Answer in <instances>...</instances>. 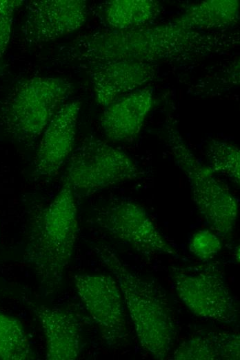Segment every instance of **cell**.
<instances>
[{
    "label": "cell",
    "instance_id": "obj_9",
    "mask_svg": "<svg viewBox=\"0 0 240 360\" xmlns=\"http://www.w3.org/2000/svg\"><path fill=\"white\" fill-rule=\"evenodd\" d=\"M76 292L111 348L127 344L129 330L120 287L112 276L83 273L74 276Z\"/></svg>",
    "mask_w": 240,
    "mask_h": 360
},
{
    "label": "cell",
    "instance_id": "obj_18",
    "mask_svg": "<svg viewBox=\"0 0 240 360\" xmlns=\"http://www.w3.org/2000/svg\"><path fill=\"white\" fill-rule=\"evenodd\" d=\"M37 358L22 323L0 309V360Z\"/></svg>",
    "mask_w": 240,
    "mask_h": 360
},
{
    "label": "cell",
    "instance_id": "obj_14",
    "mask_svg": "<svg viewBox=\"0 0 240 360\" xmlns=\"http://www.w3.org/2000/svg\"><path fill=\"white\" fill-rule=\"evenodd\" d=\"M154 98L150 88H141L121 96L105 107L100 125L106 137L114 143L135 140L151 111Z\"/></svg>",
    "mask_w": 240,
    "mask_h": 360
},
{
    "label": "cell",
    "instance_id": "obj_10",
    "mask_svg": "<svg viewBox=\"0 0 240 360\" xmlns=\"http://www.w3.org/2000/svg\"><path fill=\"white\" fill-rule=\"evenodd\" d=\"M88 4L83 0H37L26 7L21 32L30 45L56 40L86 22Z\"/></svg>",
    "mask_w": 240,
    "mask_h": 360
},
{
    "label": "cell",
    "instance_id": "obj_11",
    "mask_svg": "<svg viewBox=\"0 0 240 360\" xmlns=\"http://www.w3.org/2000/svg\"><path fill=\"white\" fill-rule=\"evenodd\" d=\"M81 102H66L44 129L33 163L36 179H51L66 163L74 150Z\"/></svg>",
    "mask_w": 240,
    "mask_h": 360
},
{
    "label": "cell",
    "instance_id": "obj_20",
    "mask_svg": "<svg viewBox=\"0 0 240 360\" xmlns=\"http://www.w3.org/2000/svg\"><path fill=\"white\" fill-rule=\"evenodd\" d=\"M220 237L212 230H199L191 237L188 251L196 258L203 262L213 259L221 250Z\"/></svg>",
    "mask_w": 240,
    "mask_h": 360
},
{
    "label": "cell",
    "instance_id": "obj_1",
    "mask_svg": "<svg viewBox=\"0 0 240 360\" xmlns=\"http://www.w3.org/2000/svg\"><path fill=\"white\" fill-rule=\"evenodd\" d=\"M239 44L237 32H202L173 21L124 29H103L77 37L61 53L68 62L91 64L188 61L220 54Z\"/></svg>",
    "mask_w": 240,
    "mask_h": 360
},
{
    "label": "cell",
    "instance_id": "obj_17",
    "mask_svg": "<svg viewBox=\"0 0 240 360\" xmlns=\"http://www.w3.org/2000/svg\"><path fill=\"white\" fill-rule=\"evenodd\" d=\"M161 4L154 0H112L97 8L100 20L110 29L124 30L150 24L161 14Z\"/></svg>",
    "mask_w": 240,
    "mask_h": 360
},
{
    "label": "cell",
    "instance_id": "obj_6",
    "mask_svg": "<svg viewBox=\"0 0 240 360\" xmlns=\"http://www.w3.org/2000/svg\"><path fill=\"white\" fill-rule=\"evenodd\" d=\"M66 164L63 178L70 183L76 198L144 176L126 152L94 136L86 137Z\"/></svg>",
    "mask_w": 240,
    "mask_h": 360
},
{
    "label": "cell",
    "instance_id": "obj_5",
    "mask_svg": "<svg viewBox=\"0 0 240 360\" xmlns=\"http://www.w3.org/2000/svg\"><path fill=\"white\" fill-rule=\"evenodd\" d=\"M165 127L168 147L188 179L199 213L212 231L224 239L229 238L237 220L239 199L196 157L172 116L167 118Z\"/></svg>",
    "mask_w": 240,
    "mask_h": 360
},
{
    "label": "cell",
    "instance_id": "obj_22",
    "mask_svg": "<svg viewBox=\"0 0 240 360\" xmlns=\"http://www.w3.org/2000/svg\"><path fill=\"white\" fill-rule=\"evenodd\" d=\"M233 258L234 259L235 262L239 264L240 260V256H239V246H237L234 251L233 254Z\"/></svg>",
    "mask_w": 240,
    "mask_h": 360
},
{
    "label": "cell",
    "instance_id": "obj_8",
    "mask_svg": "<svg viewBox=\"0 0 240 360\" xmlns=\"http://www.w3.org/2000/svg\"><path fill=\"white\" fill-rule=\"evenodd\" d=\"M94 220L100 228L147 258L157 255L179 256L146 210L132 200L110 201L96 210Z\"/></svg>",
    "mask_w": 240,
    "mask_h": 360
},
{
    "label": "cell",
    "instance_id": "obj_15",
    "mask_svg": "<svg viewBox=\"0 0 240 360\" xmlns=\"http://www.w3.org/2000/svg\"><path fill=\"white\" fill-rule=\"evenodd\" d=\"M239 19V1L208 0L188 6L172 21L194 30L217 32L232 27Z\"/></svg>",
    "mask_w": 240,
    "mask_h": 360
},
{
    "label": "cell",
    "instance_id": "obj_19",
    "mask_svg": "<svg viewBox=\"0 0 240 360\" xmlns=\"http://www.w3.org/2000/svg\"><path fill=\"white\" fill-rule=\"evenodd\" d=\"M209 169L221 174L237 186L240 183V151L239 147L226 141L212 139L206 145Z\"/></svg>",
    "mask_w": 240,
    "mask_h": 360
},
{
    "label": "cell",
    "instance_id": "obj_2",
    "mask_svg": "<svg viewBox=\"0 0 240 360\" xmlns=\"http://www.w3.org/2000/svg\"><path fill=\"white\" fill-rule=\"evenodd\" d=\"M78 233L77 198L70 183L63 178L60 189L48 204L32 207L23 255L46 297H51L60 288Z\"/></svg>",
    "mask_w": 240,
    "mask_h": 360
},
{
    "label": "cell",
    "instance_id": "obj_4",
    "mask_svg": "<svg viewBox=\"0 0 240 360\" xmlns=\"http://www.w3.org/2000/svg\"><path fill=\"white\" fill-rule=\"evenodd\" d=\"M74 89L71 82L61 78L21 80L0 104V126L12 140L33 146Z\"/></svg>",
    "mask_w": 240,
    "mask_h": 360
},
{
    "label": "cell",
    "instance_id": "obj_3",
    "mask_svg": "<svg viewBox=\"0 0 240 360\" xmlns=\"http://www.w3.org/2000/svg\"><path fill=\"white\" fill-rule=\"evenodd\" d=\"M95 253L120 287L141 348L155 359H167L177 328L163 290L131 271L108 246H97Z\"/></svg>",
    "mask_w": 240,
    "mask_h": 360
},
{
    "label": "cell",
    "instance_id": "obj_7",
    "mask_svg": "<svg viewBox=\"0 0 240 360\" xmlns=\"http://www.w3.org/2000/svg\"><path fill=\"white\" fill-rule=\"evenodd\" d=\"M171 267L170 275L181 301L195 316L226 325L238 322L235 299L219 264Z\"/></svg>",
    "mask_w": 240,
    "mask_h": 360
},
{
    "label": "cell",
    "instance_id": "obj_21",
    "mask_svg": "<svg viewBox=\"0 0 240 360\" xmlns=\"http://www.w3.org/2000/svg\"><path fill=\"white\" fill-rule=\"evenodd\" d=\"M23 3L20 0H0V59L9 44L14 12Z\"/></svg>",
    "mask_w": 240,
    "mask_h": 360
},
{
    "label": "cell",
    "instance_id": "obj_12",
    "mask_svg": "<svg viewBox=\"0 0 240 360\" xmlns=\"http://www.w3.org/2000/svg\"><path fill=\"white\" fill-rule=\"evenodd\" d=\"M88 66L96 100L104 107L152 81L157 71L154 64L130 60L95 62Z\"/></svg>",
    "mask_w": 240,
    "mask_h": 360
},
{
    "label": "cell",
    "instance_id": "obj_16",
    "mask_svg": "<svg viewBox=\"0 0 240 360\" xmlns=\"http://www.w3.org/2000/svg\"><path fill=\"white\" fill-rule=\"evenodd\" d=\"M174 360H239L240 336L232 332H210L193 336L174 351Z\"/></svg>",
    "mask_w": 240,
    "mask_h": 360
},
{
    "label": "cell",
    "instance_id": "obj_13",
    "mask_svg": "<svg viewBox=\"0 0 240 360\" xmlns=\"http://www.w3.org/2000/svg\"><path fill=\"white\" fill-rule=\"evenodd\" d=\"M42 329L48 360H74L83 348L80 323L73 312L25 298Z\"/></svg>",
    "mask_w": 240,
    "mask_h": 360
}]
</instances>
